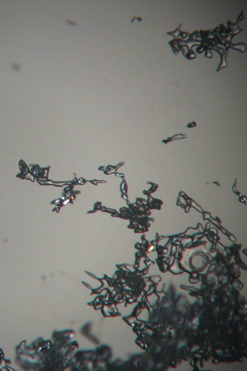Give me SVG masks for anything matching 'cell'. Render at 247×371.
I'll use <instances>...</instances> for the list:
<instances>
[{
  "label": "cell",
  "instance_id": "obj_1",
  "mask_svg": "<svg viewBox=\"0 0 247 371\" xmlns=\"http://www.w3.org/2000/svg\"><path fill=\"white\" fill-rule=\"evenodd\" d=\"M19 167L21 173L18 174V175L17 176V177L22 179H27L33 182L34 181V177L32 175L31 170L29 169V168L24 160H21L19 161Z\"/></svg>",
  "mask_w": 247,
  "mask_h": 371
}]
</instances>
